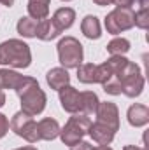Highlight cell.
<instances>
[{
    "instance_id": "6da1fadb",
    "label": "cell",
    "mask_w": 149,
    "mask_h": 150,
    "mask_svg": "<svg viewBox=\"0 0 149 150\" xmlns=\"http://www.w3.org/2000/svg\"><path fill=\"white\" fill-rule=\"evenodd\" d=\"M14 91L21 100V110L25 113L34 117V115L42 113V110L46 108V103H47L46 93L40 89L39 82L34 77H25L23 75Z\"/></svg>"
},
{
    "instance_id": "7a4b0ae2",
    "label": "cell",
    "mask_w": 149,
    "mask_h": 150,
    "mask_svg": "<svg viewBox=\"0 0 149 150\" xmlns=\"http://www.w3.org/2000/svg\"><path fill=\"white\" fill-rule=\"evenodd\" d=\"M32 63L30 47L18 38H9L0 44V65L12 68H28Z\"/></svg>"
},
{
    "instance_id": "3957f363",
    "label": "cell",
    "mask_w": 149,
    "mask_h": 150,
    "mask_svg": "<svg viewBox=\"0 0 149 150\" xmlns=\"http://www.w3.org/2000/svg\"><path fill=\"white\" fill-rule=\"evenodd\" d=\"M90 126H91V119H90L88 115L72 113V117H70L69 122L63 126V129H60V138H62L63 145L72 147L75 143L82 142L84 134H88Z\"/></svg>"
},
{
    "instance_id": "277c9868",
    "label": "cell",
    "mask_w": 149,
    "mask_h": 150,
    "mask_svg": "<svg viewBox=\"0 0 149 150\" xmlns=\"http://www.w3.org/2000/svg\"><path fill=\"white\" fill-rule=\"evenodd\" d=\"M121 82V93L128 98H137L142 94L144 89V75L140 72L139 65L128 61V65L121 70V74L116 75Z\"/></svg>"
},
{
    "instance_id": "5b68a950",
    "label": "cell",
    "mask_w": 149,
    "mask_h": 150,
    "mask_svg": "<svg viewBox=\"0 0 149 150\" xmlns=\"http://www.w3.org/2000/svg\"><path fill=\"white\" fill-rule=\"evenodd\" d=\"M58 49V59L65 70L69 68H77L82 65V44L74 37H65L62 38L56 45Z\"/></svg>"
},
{
    "instance_id": "8992f818",
    "label": "cell",
    "mask_w": 149,
    "mask_h": 150,
    "mask_svg": "<svg viewBox=\"0 0 149 150\" xmlns=\"http://www.w3.org/2000/svg\"><path fill=\"white\" fill-rule=\"evenodd\" d=\"M11 129L23 140H27L28 143H35L39 142V133H37V122L34 120L32 115L25 113L23 110L14 113L12 120H11Z\"/></svg>"
},
{
    "instance_id": "52a82bcc",
    "label": "cell",
    "mask_w": 149,
    "mask_h": 150,
    "mask_svg": "<svg viewBox=\"0 0 149 150\" xmlns=\"http://www.w3.org/2000/svg\"><path fill=\"white\" fill-rule=\"evenodd\" d=\"M133 11L132 9H123V7H116L112 12L107 14L105 18V30L107 33L117 35L121 32H126L130 28H133Z\"/></svg>"
},
{
    "instance_id": "ba28073f",
    "label": "cell",
    "mask_w": 149,
    "mask_h": 150,
    "mask_svg": "<svg viewBox=\"0 0 149 150\" xmlns=\"http://www.w3.org/2000/svg\"><path fill=\"white\" fill-rule=\"evenodd\" d=\"M97 120L105 124L114 133L119 129V110L111 101H100L97 107Z\"/></svg>"
},
{
    "instance_id": "9c48e42d",
    "label": "cell",
    "mask_w": 149,
    "mask_h": 150,
    "mask_svg": "<svg viewBox=\"0 0 149 150\" xmlns=\"http://www.w3.org/2000/svg\"><path fill=\"white\" fill-rule=\"evenodd\" d=\"M60 93V103H62V108L69 113H79L81 112V93L72 87L70 84L65 86L63 89L58 91Z\"/></svg>"
},
{
    "instance_id": "30bf717a",
    "label": "cell",
    "mask_w": 149,
    "mask_h": 150,
    "mask_svg": "<svg viewBox=\"0 0 149 150\" xmlns=\"http://www.w3.org/2000/svg\"><path fill=\"white\" fill-rule=\"evenodd\" d=\"M88 134L91 136V140L95 142V143H98V145H109L112 140H114V131L109 129L105 124H102V122H91V126H90V129H88Z\"/></svg>"
},
{
    "instance_id": "8fae6325",
    "label": "cell",
    "mask_w": 149,
    "mask_h": 150,
    "mask_svg": "<svg viewBox=\"0 0 149 150\" xmlns=\"http://www.w3.org/2000/svg\"><path fill=\"white\" fill-rule=\"evenodd\" d=\"M37 133H39V140H46V142L56 140L60 136V124L54 119L46 117L40 122H37Z\"/></svg>"
},
{
    "instance_id": "7c38bea8",
    "label": "cell",
    "mask_w": 149,
    "mask_h": 150,
    "mask_svg": "<svg viewBox=\"0 0 149 150\" xmlns=\"http://www.w3.org/2000/svg\"><path fill=\"white\" fill-rule=\"evenodd\" d=\"M46 80H47L51 89L60 91V89H63L65 86L70 84V75H69V72L63 67L62 68H51L47 72V75H46Z\"/></svg>"
},
{
    "instance_id": "4fadbf2b",
    "label": "cell",
    "mask_w": 149,
    "mask_h": 150,
    "mask_svg": "<svg viewBox=\"0 0 149 150\" xmlns=\"http://www.w3.org/2000/svg\"><path fill=\"white\" fill-rule=\"evenodd\" d=\"M128 122L133 126V127H142L149 122V108L146 105H140V103H135L128 108Z\"/></svg>"
},
{
    "instance_id": "5bb4252c",
    "label": "cell",
    "mask_w": 149,
    "mask_h": 150,
    "mask_svg": "<svg viewBox=\"0 0 149 150\" xmlns=\"http://www.w3.org/2000/svg\"><path fill=\"white\" fill-rule=\"evenodd\" d=\"M51 19L54 21V25H56V28H58L60 32H65V30H69V28L74 25L75 11L70 9V7H62V9H58V11L54 12V16H53Z\"/></svg>"
},
{
    "instance_id": "9a60e30c",
    "label": "cell",
    "mask_w": 149,
    "mask_h": 150,
    "mask_svg": "<svg viewBox=\"0 0 149 150\" xmlns=\"http://www.w3.org/2000/svg\"><path fill=\"white\" fill-rule=\"evenodd\" d=\"M62 32L56 28V25H54V21L53 19H40L37 21V35L35 37L40 38V40H44V42H51V40H54V38L58 37Z\"/></svg>"
},
{
    "instance_id": "2e32d148",
    "label": "cell",
    "mask_w": 149,
    "mask_h": 150,
    "mask_svg": "<svg viewBox=\"0 0 149 150\" xmlns=\"http://www.w3.org/2000/svg\"><path fill=\"white\" fill-rule=\"evenodd\" d=\"M81 32L84 33V37L90 40H97L102 37V28H100V21L97 16H86L81 21Z\"/></svg>"
},
{
    "instance_id": "e0dca14e",
    "label": "cell",
    "mask_w": 149,
    "mask_h": 150,
    "mask_svg": "<svg viewBox=\"0 0 149 150\" xmlns=\"http://www.w3.org/2000/svg\"><path fill=\"white\" fill-rule=\"evenodd\" d=\"M77 80L82 84H98V65L86 63L77 67Z\"/></svg>"
},
{
    "instance_id": "ac0fdd59",
    "label": "cell",
    "mask_w": 149,
    "mask_h": 150,
    "mask_svg": "<svg viewBox=\"0 0 149 150\" xmlns=\"http://www.w3.org/2000/svg\"><path fill=\"white\" fill-rule=\"evenodd\" d=\"M49 5H51V0H28V14L30 18L34 19H46L47 14H49Z\"/></svg>"
},
{
    "instance_id": "d6986e66",
    "label": "cell",
    "mask_w": 149,
    "mask_h": 150,
    "mask_svg": "<svg viewBox=\"0 0 149 150\" xmlns=\"http://www.w3.org/2000/svg\"><path fill=\"white\" fill-rule=\"evenodd\" d=\"M98 96L93 93V91H84L81 93V112L82 115H91V113L97 112V107H98Z\"/></svg>"
},
{
    "instance_id": "ffe728a7",
    "label": "cell",
    "mask_w": 149,
    "mask_h": 150,
    "mask_svg": "<svg viewBox=\"0 0 149 150\" xmlns=\"http://www.w3.org/2000/svg\"><path fill=\"white\" fill-rule=\"evenodd\" d=\"M16 30L21 37L25 38H34L37 35V19L34 18H21L16 25Z\"/></svg>"
},
{
    "instance_id": "44dd1931",
    "label": "cell",
    "mask_w": 149,
    "mask_h": 150,
    "mask_svg": "<svg viewBox=\"0 0 149 150\" xmlns=\"http://www.w3.org/2000/svg\"><path fill=\"white\" fill-rule=\"evenodd\" d=\"M23 75H19L14 70H9V68H2L0 70V89H16V86L19 84Z\"/></svg>"
},
{
    "instance_id": "7402d4cb",
    "label": "cell",
    "mask_w": 149,
    "mask_h": 150,
    "mask_svg": "<svg viewBox=\"0 0 149 150\" xmlns=\"http://www.w3.org/2000/svg\"><path fill=\"white\" fill-rule=\"evenodd\" d=\"M107 51L111 52V56H123L130 51V40H126L123 37L112 38L107 44Z\"/></svg>"
},
{
    "instance_id": "603a6c76",
    "label": "cell",
    "mask_w": 149,
    "mask_h": 150,
    "mask_svg": "<svg viewBox=\"0 0 149 150\" xmlns=\"http://www.w3.org/2000/svg\"><path fill=\"white\" fill-rule=\"evenodd\" d=\"M102 87H104V91H105L107 94H112V96L121 94V82H119V79H117L116 75L109 77V79L102 84Z\"/></svg>"
},
{
    "instance_id": "cb8c5ba5",
    "label": "cell",
    "mask_w": 149,
    "mask_h": 150,
    "mask_svg": "<svg viewBox=\"0 0 149 150\" xmlns=\"http://www.w3.org/2000/svg\"><path fill=\"white\" fill-rule=\"evenodd\" d=\"M133 25L146 30L149 26V9L148 7H140V11H137L133 14Z\"/></svg>"
},
{
    "instance_id": "d4e9b609",
    "label": "cell",
    "mask_w": 149,
    "mask_h": 150,
    "mask_svg": "<svg viewBox=\"0 0 149 150\" xmlns=\"http://www.w3.org/2000/svg\"><path fill=\"white\" fill-rule=\"evenodd\" d=\"M9 131V120L4 113H0V138H4Z\"/></svg>"
},
{
    "instance_id": "484cf974",
    "label": "cell",
    "mask_w": 149,
    "mask_h": 150,
    "mask_svg": "<svg viewBox=\"0 0 149 150\" xmlns=\"http://www.w3.org/2000/svg\"><path fill=\"white\" fill-rule=\"evenodd\" d=\"M93 147L88 143V142H79V143H75L70 147V150H91Z\"/></svg>"
},
{
    "instance_id": "4316f807",
    "label": "cell",
    "mask_w": 149,
    "mask_h": 150,
    "mask_svg": "<svg viewBox=\"0 0 149 150\" xmlns=\"http://www.w3.org/2000/svg\"><path fill=\"white\" fill-rule=\"evenodd\" d=\"M133 2H135V0H114V4H116L117 7H123V9H132Z\"/></svg>"
},
{
    "instance_id": "83f0119b",
    "label": "cell",
    "mask_w": 149,
    "mask_h": 150,
    "mask_svg": "<svg viewBox=\"0 0 149 150\" xmlns=\"http://www.w3.org/2000/svg\"><path fill=\"white\" fill-rule=\"evenodd\" d=\"M97 5H100V7H104V5H111V4H114V0H93Z\"/></svg>"
},
{
    "instance_id": "f1b7e54d",
    "label": "cell",
    "mask_w": 149,
    "mask_h": 150,
    "mask_svg": "<svg viewBox=\"0 0 149 150\" xmlns=\"http://www.w3.org/2000/svg\"><path fill=\"white\" fill-rule=\"evenodd\" d=\"M5 105V94H4V91L0 89V108Z\"/></svg>"
},
{
    "instance_id": "f546056e",
    "label": "cell",
    "mask_w": 149,
    "mask_h": 150,
    "mask_svg": "<svg viewBox=\"0 0 149 150\" xmlns=\"http://www.w3.org/2000/svg\"><path fill=\"white\" fill-rule=\"evenodd\" d=\"M0 4H2V5H5V7H11V5L14 4V0H0Z\"/></svg>"
},
{
    "instance_id": "4dcf8cb0",
    "label": "cell",
    "mask_w": 149,
    "mask_h": 150,
    "mask_svg": "<svg viewBox=\"0 0 149 150\" xmlns=\"http://www.w3.org/2000/svg\"><path fill=\"white\" fill-rule=\"evenodd\" d=\"M91 150H112V149L107 147V145H98V147H95V149H91Z\"/></svg>"
},
{
    "instance_id": "1f68e13d",
    "label": "cell",
    "mask_w": 149,
    "mask_h": 150,
    "mask_svg": "<svg viewBox=\"0 0 149 150\" xmlns=\"http://www.w3.org/2000/svg\"><path fill=\"white\" fill-rule=\"evenodd\" d=\"M123 150H144V149H139V147H135V145H126Z\"/></svg>"
},
{
    "instance_id": "d6a6232c",
    "label": "cell",
    "mask_w": 149,
    "mask_h": 150,
    "mask_svg": "<svg viewBox=\"0 0 149 150\" xmlns=\"http://www.w3.org/2000/svg\"><path fill=\"white\" fill-rule=\"evenodd\" d=\"M16 150H37L35 147H21V149H16Z\"/></svg>"
},
{
    "instance_id": "836d02e7",
    "label": "cell",
    "mask_w": 149,
    "mask_h": 150,
    "mask_svg": "<svg viewBox=\"0 0 149 150\" xmlns=\"http://www.w3.org/2000/svg\"><path fill=\"white\" fill-rule=\"evenodd\" d=\"M63 2H70V0H63Z\"/></svg>"
}]
</instances>
